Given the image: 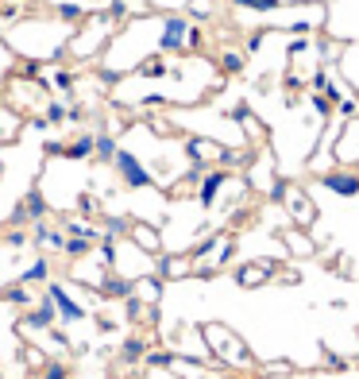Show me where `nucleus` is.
Here are the masks:
<instances>
[{"mask_svg":"<svg viewBox=\"0 0 359 379\" xmlns=\"http://www.w3.org/2000/svg\"><path fill=\"white\" fill-rule=\"evenodd\" d=\"M232 4H236V0H232Z\"/></svg>","mask_w":359,"mask_h":379,"instance_id":"obj_47","label":"nucleus"},{"mask_svg":"<svg viewBox=\"0 0 359 379\" xmlns=\"http://www.w3.org/2000/svg\"><path fill=\"white\" fill-rule=\"evenodd\" d=\"M143 356H147V340L143 337H127L124 344H120V364H139Z\"/></svg>","mask_w":359,"mask_h":379,"instance_id":"obj_21","label":"nucleus"},{"mask_svg":"<svg viewBox=\"0 0 359 379\" xmlns=\"http://www.w3.org/2000/svg\"><path fill=\"white\" fill-rule=\"evenodd\" d=\"M325 368H329V371H344V368H348V360L340 356V352H325Z\"/></svg>","mask_w":359,"mask_h":379,"instance_id":"obj_37","label":"nucleus"},{"mask_svg":"<svg viewBox=\"0 0 359 379\" xmlns=\"http://www.w3.org/2000/svg\"><path fill=\"white\" fill-rule=\"evenodd\" d=\"M216 151H220V147H213L209 139H201V136L185 139V159H189V163H197V166H209V159H216Z\"/></svg>","mask_w":359,"mask_h":379,"instance_id":"obj_14","label":"nucleus"},{"mask_svg":"<svg viewBox=\"0 0 359 379\" xmlns=\"http://www.w3.org/2000/svg\"><path fill=\"white\" fill-rule=\"evenodd\" d=\"M132 233V221H127V217H105V233L101 236H108V240H124V236Z\"/></svg>","mask_w":359,"mask_h":379,"instance_id":"obj_27","label":"nucleus"},{"mask_svg":"<svg viewBox=\"0 0 359 379\" xmlns=\"http://www.w3.org/2000/svg\"><path fill=\"white\" fill-rule=\"evenodd\" d=\"M0 302H8L16 310H31V306H35V294H31V286H23V282H8V286H0Z\"/></svg>","mask_w":359,"mask_h":379,"instance_id":"obj_12","label":"nucleus"},{"mask_svg":"<svg viewBox=\"0 0 359 379\" xmlns=\"http://www.w3.org/2000/svg\"><path fill=\"white\" fill-rule=\"evenodd\" d=\"M43 117H47V124H66V120H70V105H66V101H47V113H43Z\"/></svg>","mask_w":359,"mask_h":379,"instance_id":"obj_31","label":"nucleus"},{"mask_svg":"<svg viewBox=\"0 0 359 379\" xmlns=\"http://www.w3.org/2000/svg\"><path fill=\"white\" fill-rule=\"evenodd\" d=\"M228 182H232V175L220 171V166H216V171H205V178L197 182V205H201V209H213L216 197H220V190Z\"/></svg>","mask_w":359,"mask_h":379,"instance_id":"obj_7","label":"nucleus"},{"mask_svg":"<svg viewBox=\"0 0 359 379\" xmlns=\"http://www.w3.org/2000/svg\"><path fill=\"white\" fill-rule=\"evenodd\" d=\"M47 86L50 89H59V93H66V97H70V93H74V86H78V74H74V70H50V78H47Z\"/></svg>","mask_w":359,"mask_h":379,"instance_id":"obj_23","label":"nucleus"},{"mask_svg":"<svg viewBox=\"0 0 359 379\" xmlns=\"http://www.w3.org/2000/svg\"><path fill=\"white\" fill-rule=\"evenodd\" d=\"M286 248H290L294 255H313V252H317L313 240L305 236V229H290V233H286Z\"/></svg>","mask_w":359,"mask_h":379,"instance_id":"obj_24","label":"nucleus"},{"mask_svg":"<svg viewBox=\"0 0 359 379\" xmlns=\"http://www.w3.org/2000/svg\"><path fill=\"white\" fill-rule=\"evenodd\" d=\"M236 8H247V12H274V8H282V0H236Z\"/></svg>","mask_w":359,"mask_h":379,"instance_id":"obj_33","label":"nucleus"},{"mask_svg":"<svg viewBox=\"0 0 359 379\" xmlns=\"http://www.w3.org/2000/svg\"><path fill=\"white\" fill-rule=\"evenodd\" d=\"M78 209H81V217H97V209L101 205L93 202V194H81V202H78Z\"/></svg>","mask_w":359,"mask_h":379,"instance_id":"obj_38","label":"nucleus"},{"mask_svg":"<svg viewBox=\"0 0 359 379\" xmlns=\"http://www.w3.org/2000/svg\"><path fill=\"white\" fill-rule=\"evenodd\" d=\"M132 244H136V248H143L147 255H158V233L155 229H151V224H136L132 221Z\"/></svg>","mask_w":359,"mask_h":379,"instance_id":"obj_18","label":"nucleus"},{"mask_svg":"<svg viewBox=\"0 0 359 379\" xmlns=\"http://www.w3.org/2000/svg\"><path fill=\"white\" fill-rule=\"evenodd\" d=\"M336 113H340L344 120H351V117L359 113V101H351V97H340V101H336Z\"/></svg>","mask_w":359,"mask_h":379,"instance_id":"obj_36","label":"nucleus"},{"mask_svg":"<svg viewBox=\"0 0 359 379\" xmlns=\"http://www.w3.org/2000/svg\"><path fill=\"white\" fill-rule=\"evenodd\" d=\"M197 379H209V376H197Z\"/></svg>","mask_w":359,"mask_h":379,"instance_id":"obj_45","label":"nucleus"},{"mask_svg":"<svg viewBox=\"0 0 359 379\" xmlns=\"http://www.w3.org/2000/svg\"><path fill=\"white\" fill-rule=\"evenodd\" d=\"M97 329L101 333H112V329H116V321H112V318H97Z\"/></svg>","mask_w":359,"mask_h":379,"instance_id":"obj_41","label":"nucleus"},{"mask_svg":"<svg viewBox=\"0 0 359 379\" xmlns=\"http://www.w3.org/2000/svg\"><path fill=\"white\" fill-rule=\"evenodd\" d=\"M39 379H70V364L66 360H47L39 371Z\"/></svg>","mask_w":359,"mask_h":379,"instance_id":"obj_32","label":"nucleus"},{"mask_svg":"<svg viewBox=\"0 0 359 379\" xmlns=\"http://www.w3.org/2000/svg\"><path fill=\"white\" fill-rule=\"evenodd\" d=\"M47 333H50V344H59V349H66V352H70V337L59 329V325H54V329H47Z\"/></svg>","mask_w":359,"mask_h":379,"instance_id":"obj_40","label":"nucleus"},{"mask_svg":"<svg viewBox=\"0 0 359 379\" xmlns=\"http://www.w3.org/2000/svg\"><path fill=\"white\" fill-rule=\"evenodd\" d=\"M155 275L158 279H185V275H194V260L189 255H155Z\"/></svg>","mask_w":359,"mask_h":379,"instance_id":"obj_11","label":"nucleus"},{"mask_svg":"<svg viewBox=\"0 0 359 379\" xmlns=\"http://www.w3.org/2000/svg\"><path fill=\"white\" fill-rule=\"evenodd\" d=\"M0 178H4V163H0Z\"/></svg>","mask_w":359,"mask_h":379,"instance_id":"obj_44","label":"nucleus"},{"mask_svg":"<svg viewBox=\"0 0 359 379\" xmlns=\"http://www.w3.org/2000/svg\"><path fill=\"white\" fill-rule=\"evenodd\" d=\"M247 55L243 50H220V74H243Z\"/></svg>","mask_w":359,"mask_h":379,"instance_id":"obj_26","label":"nucleus"},{"mask_svg":"<svg viewBox=\"0 0 359 379\" xmlns=\"http://www.w3.org/2000/svg\"><path fill=\"white\" fill-rule=\"evenodd\" d=\"M282 205H286V213L298 221V229H309L317 221V205L309 202V194L301 190V186H286V194H282Z\"/></svg>","mask_w":359,"mask_h":379,"instance_id":"obj_5","label":"nucleus"},{"mask_svg":"<svg viewBox=\"0 0 359 379\" xmlns=\"http://www.w3.org/2000/svg\"><path fill=\"white\" fill-rule=\"evenodd\" d=\"M356 364H359V352H356Z\"/></svg>","mask_w":359,"mask_h":379,"instance_id":"obj_46","label":"nucleus"},{"mask_svg":"<svg viewBox=\"0 0 359 379\" xmlns=\"http://www.w3.org/2000/svg\"><path fill=\"white\" fill-rule=\"evenodd\" d=\"M274 275V263H247V267H240V271H236V282H240V286H259V282H267Z\"/></svg>","mask_w":359,"mask_h":379,"instance_id":"obj_15","label":"nucleus"},{"mask_svg":"<svg viewBox=\"0 0 359 379\" xmlns=\"http://www.w3.org/2000/svg\"><path fill=\"white\" fill-rule=\"evenodd\" d=\"M320 186L332 190L336 197H356L359 194V171H325Z\"/></svg>","mask_w":359,"mask_h":379,"instance_id":"obj_8","label":"nucleus"},{"mask_svg":"<svg viewBox=\"0 0 359 379\" xmlns=\"http://www.w3.org/2000/svg\"><path fill=\"white\" fill-rule=\"evenodd\" d=\"M93 139L97 132H81L74 144H66V159H93Z\"/></svg>","mask_w":359,"mask_h":379,"instance_id":"obj_22","label":"nucleus"},{"mask_svg":"<svg viewBox=\"0 0 359 379\" xmlns=\"http://www.w3.org/2000/svg\"><path fill=\"white\" fill-rule=\"evenodd\" d=\"M305 50H309V39H305V35H298V39L286 47V55H290V59H298V55H305Z\"/></svg>","mask_w":359,"mask_h":379,"instance_id":"obj_39","label":"nucleus"},{"mask_svg":"<svg viewBox=\"0 0 359 379\" xmlns=\"http://www.w3.org/2000/svg\"><path fill=\"white\" fill-rule=\"evenodd\" d=\"M228 379H263V376H228Z\"/></svg>","mask_w":359,"mask_h":379,"instance_id":"obj_43","label":"nucleus"},{"mask_svg":"<svg viewBox=\"0 0 359 379\" xmlns=\"http://www.w3.org/2000/svg\"><path fill=\"white\" fill-rule=\"evenodd\" d=\"M93 291H97L101 298L124 302V298H132V279H127V275H120V271H105V275H101V282L93 286Z\"/></svg>","mask_w":359,"mask_h":379,"instance_id":"obj_10","label":"nucleus"},{"mask_svg":"<svg viewBox=\"0 0 359 379\" xmlns=\"http://www.w3.org/2000/svg\"><path fill=\"white\" fill-rule=\"evenodd\" d=\"M54 325H59V310H54V302H50L47 294H43L20 321L23 333H47V329H54Z\"/></svg>","mask_w":359,"mask_h":379,"instance_id":"obj_6","label":"nucleus"},{"mask_svg":"<svg viewBox=\"0 0 359 379\" xmlns=\"http://www.w3.org/2000/svg\"><path fill=\"white\" fill-rule=\"evenodd\" d=\"M16 282H23V286H47V282H50V260H47V255H35V263L23 267Z\"/></svg>","mask_w":359,"mask_h":379,"instance_id":"obj_13","label":"nucleus"},{"mask_svg":"<svg viewBox=\"0 0 359 379\" xmlns=\"http://www.w3.org/2000/svg\"><path fill=\"white\" fill-rule=\"evenodd\" d=\"M243 163H247L243 151H232V147H220V151H216V166H220V171H232V166H243Z\"/></svg>","mask_w":359,"mask_h":379,"instance_id":"obj_29","label":"nucleus"},{"mask_svg":"<svg viewBox=\"0 0 359 379\" xmlns=\"http://www.w3.org/2000/svg\"><path fill=\"white\" fill-rule=\"evenodd\" d=\"M54 16H59L66 28H78V23H85V8H81V4H70V0L54 8Z\"/></svg>","mask_w":359,"mask_h":379,"instance_id":"obj_25","label":"nucleus"},{"mask_svg":"<svg viewBox=\"0 0 359 379\" xmlns=\"http://www.w3.org/2000/svg\"><path fill=\"white\" fill-rule=\"evenodd\" d=\"M174 352H166V349H155V352H151V349H147V356H143V364H147V368H174Z\"/></svg>","mask_w":359,"mask_h":379,"instance_id":"obj_30","label":"nucleus"},{"mask_svg":"<svg viewBox=\"0 0 359 379\" xmlns=\"http://www.w3.org/2000/svg\"><path fill=\"white\" fill-rule=\"evenodd\" d=\"M4 244H8V248H23V244H31V233L28 229H8V233H4Z\"/></svg>","mask_w":359,"mask_h":379,"instance_id":"obj_35","label":"nucleus"},{"mask_svg":"<svg viewBox=\"0 0 359 379\" xmlns=\"http://www.w3.org/2000/svg\"><path fill=\"white\" fill-rule=\"evenodd\" d=\"M116 151H120L116 136L97 132V139H93V159H97V163H112V159H116Z\"/></svg>","mask_w":359,"mask_h":379,"instance_id":"obj_19","label":"nucleus"},{"mask_svg":"<svg viewBox=\"0 0 359 379\" xmlns=\"http://www.w3.org/2000/svg\"><path fill=\"white\" fill-rule=\"evenodd\" d=\"M194 31V20L174 12V16H163L158 20V39H155V50L158 55H185V39Z\"/></svg>","mask_w":359,"mask_h":379,"instance_id":"obj_2","label":"nucleus"},{"mask_svg":"<svg viewBox=\"0 0 359 379\" xmlns=\"http://www.w3.org/2000/svg\"><path fill=\"white\" fill-rule=\"evenodd\" d=\"M43 294L54 302L59 321H66V325H78V321H85V306H81V302L66 291V282H47V291H43Z\"/></svg>","mask_w":359,"mask_h":379,"instance_id":"obj_4","label":"nucleus"},{"mask_svg":"<svg viewBox=\"0 0 359 379\" xmlns=\"http://www.w3.org/2000/svg\"><path fill=\"white\" fill-rule=\"evenodd\" d=\"M136 74L139 78H147V81H155V78H166V74H170V62H166V55H143V59H139V66H136Z\"/></svg>","mask_w":359,"mask_h":379,"instance_id":"obj_17","label":"nucleus"},{"mask_svg":"<svg viewBox=\"0 0 359 379\" xmlns=\"http://www.w3.org/2000/svg\"><path fill=\"white\" fill-rule=\"evenodd\" d=\"M28 233H31V244H35V248L62 252V244H66V233H62V229H54L47 217H43V221H31V224H28Z\"/></svg>","mask_w":359,"mask_h":379,"instance_id":"obj_9","label":"nucleus"},{"mask_svg":"<svg viewBox=\"0 0 359 379\" xmlns=\"http://www.w3.org/2000/svg\"><path fill=\"white\" fill-rule=\"evenodd\" d=\"M313 113H317L320 120H329L332 113H336V101H329L325 93H313Z\"/></svg>","mask_w":359,"mask_h":379,"instance_id":"obj_34","label":"nucleus"},{"mask_svg":"<svg viewBox=\"0 0 359 379\" xmlns=\"http://www.w3.org/2000/svg\"><path fill=\"white\" fill-rule=\"evenodd\" d=\"M97 248L93 240H81V236H66V244H62V255H70V260H81V255H89Z\"/></svg>","mask_w":359,"mask_h":379,"instance_id":"obj_28","label":"nucleus"},{"mask_svg":"<svg viewBox=\"0 0 359 379\" xmlns=\"http://www.w3.org/2000/svg\"><path fill=\"white\" fill-rule=\"evenodd\" d=\"M259 47H263V31H255L252 39H247V50H252V55H255V50H259Z\"/></svg>","mask_w":359,"mask_h":379,"instance_id":"obj_42","label":"nucleus"},{"mask_svg":"<svg viewBox=\"0 0 359 379\" xmlns=\"http://www.w3.org/2000/svg\"><path fill=\"white\" fill-rule=\"evenodd\" d=\"M23 209H28V221H43V217L50 213L47 197H43L39 190H28V194H23Z\"/></svg>","mask_w":359,"mask_h":379,"instance_id":"obj_20","label":"nucleus"},{"mask_svg":"<svg viewBox=\"0 0 359 379\" xmlns=\"http://www.w3.org/2000/svg\"><path fill=\"white\" fill-rule=\"evenodd\" d=\"M201 337H205V349L216 352V364H220V368H232V364L236 368H247V364H252L247 344H243L240 337H232L224 325H205Z\"/></svg>","mask_w":359,"mask_h":379,"instance_id":"obj_1","label":"nucleus"},{"mask_svg":"<svg viewBox=\"0 0 359 379\" xmlns=\"http://www.w3.org/2000/svg\"><path fill=\"white\" fill-rule=\"evenodd\" d=\"M112 166H116V175H120V182L127 186V190H151L155 186V175L143 166V159L132 151V147H120L116 151V159H112Z\"/></svg>","mask_w":359,"mask_h":379,"instance_id":"obj_3","label":"nucleus"},{"mask_svg":"<svg viewBox=\"0 0 359 379\" xmlns=\"http://www.w3.org/2000/svg\"><path fill=\"white\" fill-rule=\"evenodd\" d=\"M132 294H136L139 302H147V306H155L158 294H163V279H158V275H139V279L132 282Z\"/></svg>","mask_w":359,"mask_h":379,"instance_id":"obj_16","label":"nucleus"}]
</instances>
